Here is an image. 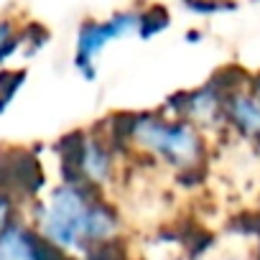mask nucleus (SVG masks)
Wrapping results in <instances>:
<instances>
[{
    "label": "nucleus",
    "mask_w": 260,
    "mask_h": 260,
    "mask_svg": "<svg viewBox=\"0 0 260 260\" xmlns=\"http://www.w3.org/2000/svg\"><path fill=\"white\" fill-rule=\"evenodd\" d=\"M44 186V171L36 156L23 148H0V191L34 197Z\"/></svg>",
    "instance_id": "0eeeda50"
},
{
    "label": "nucleus",
    "mask_w": 260,
    "mask_h": 260,
    "mask_svg": "<svg viewBox=\"0 0 260 260\" xmlns=\"http://www.w3.org/2000/svg\"><path fill=\"white\" fill-rule=\"evenodd\" d=\"M0 260H61V250L16 219L0 232Z\"/></svg>",
    "instance_id": "6e6552de"
},
{
    "label": "nucleus",
    "mask_w": 260,
    "mask_h": 260,
    "mask_svg": "<svg viewBox=\"0 0 260 260\" xmlns=\"http://www.w3.org/2000/svg\"><path fill=\"white\" fill-rule=\"evenodd\" d=\"M164 107L169 112H174V115H181V117L191 120L197 127L204 130L207 136L227 130V120H224V87H222V82L217 77L209 79L204 87L186 89V92L171 97Z\"/></svg>",
    "instance_id": "39448f33"
},
{
    "label": "nucleus",
    "mask_w": 260,
    "mask_h": 260,
    "mask_svg": "<svg viewBox=\"0 0 260 260\" xmlns=\"http://www.w3.org/2000/svg\"><path fill=\"white\" fill-rule=\"evenodd\" d=\"M28 79V72L26 69H0V115L8 112V107L13 105V100L18 97V92L23 89Z\"/></svg>",
    "instance_id": "1a4fd4ad"
},
{
    "label": "nucleus",
    "mask_w": 260,
    "mask_h": 260,
    "mask_svg": "<svg viewBox=\"0 0 260 260\" xmlns=\"http://www.w3.org/2000/svg\"><path fill=\"white\" fill-rule=\"evenodd\" d=\"M102 130L122 153L151 161L179 176L202 174L209 158V136L191 120L174 115L166 107L122 112Z\"/></svg>",
    "instance_id": "f257e3e1"
},
{
    "label": "nucleus",
    "mask_w": 260,
    "mask_h": 260,
    "mask_svg": "<svg viewBox=\"0 0 260 260\" xmlns=\"http://www.w3.org/2000/svg\"><path fill=\"white\" fill-rule=\"evenodd\" d=\"M49 39H51V34L46 31V26H41V23H36V21L26 23V26L21 28V54H23L26 59L34 56V54H39V51L49 44Z\"/></svg>",
    "instance_id": "f8f14e48"
},
{
    "label": "nucleus",
    "mask_w": 260,
    "mask_h": 260,
    "mask_svg": "<svg viewBox=\"0 0 260 260\" xmlns=\"http://www.w3.org/2000/svg\"><path fill=\"white\" fill-rule=\"evenodd\" d=\"M224 87V120L227 130L235 133L240 141L260 146V94L255 92L250 77L235 79L232 84L224 74L217 77Z\"/></svg>",
    "instance_id": "423d86ee"
},
{
    "label": "nucleus",
    "mask_w": 260,
    "mask_h": 260,
    "mask_svg": "<svg viewBox=\"0 0 260 260\" xmlns=\"http://www.w3.org/2000/svg\"><path fill=\"white\" fill-rule=\"evenodd\" d=\"M36 230L61 252H84L97 245H107L120 232V217L115 207L102 199L100 189L61 181L36 204Z\"/></svg>",
    "instance_id": "f03ea898"
},
{
    "label": "nucleus",
    "mask_w": 260,
    "mask_h": 260,
    "mask_svg": "<svg viewBox=\"0 0 260 260\" xmlns=\"http://www.w3.org/2000/svg\"><path fill=\"white\" fill-rule=\"evenodd\" d=\"M250 82H252V87H255V92L260 94V72H257V74H252V77H250Z\"/></svg>",
    "instance_id": "ddd939ff"
},
{
    "label": "nucleus",
    "mask_w": 260,
    "mask_h": 260,
    "mask_svg": "<svg viewBox=\"0 0 260 260\" xmlns=\"http://www.w3.org/2000/svg\"><path fill=\"white\" fill-rule=\"evenodd\" d=\"M171 26V16L164 6H143L141 8V28H138V36L141 39H153L156 34H164L166 28Z\"/></svg>",
    "instance_id": "9d476101"
},
{
    "label": "nucleus",
    "mask_w": 260,
    "mask_h": 260,
    "mask_svg": "<svg viewBox=\"0 0 260 260\" xmlns=\"http://www.w3.org/2000/svg\"><path fill=\"white\" fill-rule=\"evenodd\" d=\"M64 181H79L94 189H105L120 166V148L107 138L105 130H77L59 141Z\"/></svg>",
    "instance_id": "7ed1b4c3"
},
{
    "label": "nucleus",
    "mask_w": 260,
    "mask_h": 260,
    "mask_svg": "<svg viewBox=\"0 0 260 260\" xmlns=\"http://www.w3.org/2000/svg\"><path fill=\"white\" fill-rule=\"evenodd\" d=\"M141 28V8H125L107 18H87L77 28L74 39V69L84 82H94L100 74L97 59L105 54L107 46L138 34Z\"/></svg>",
    "instance_id": "20e7f679"
},
{
    "label": "nucleus",
    "mask_w": 260,
    "mask_h": 260,
    "mask_svg": "<svg viewBox=\"0 0 260 260\" xmlns=\"http://www.w3.org/2000/svg\"><path fill=\"white\" fill-rule=\"evenodd\" d=\"M21 28L13 18H0V67L21 54Z\"/></svg>",
    "instance_id": "9b49d317"
}]
</instances>
